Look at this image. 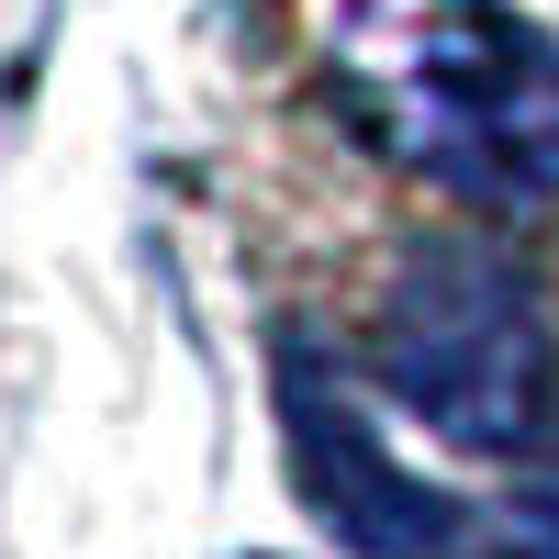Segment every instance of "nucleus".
Segmentation results:
<instances>
[{
	"label": "nucleus",
	"instance_id": "f257e3e1",
	"mask_svg": "<svg viewBox=\"0 0 559 559\" xmlns=\"http://www.w3.org/2000/svg\"><path fill=\"white\" fill-rule=\"evenodd\" d=\"M369 381L426 437L471 459H515L548 426V313L537 280L492 236H426L369 313Z\"/></svg>",
	"mask_w": 559,
	"mask_h": 559
},
{
	"label": "nucleus",
	"instance_id": "f03ea898",
	"mask_svg": "<svg viewBox=\"0 0 559 559\" xmlns=\"http://www.w3.org/2000/svg\"><path fill=\"white\" fill-rule=\"evenodd\" d=\"M414 112L426 157L481 202H548L559 191V45L515 12L448 0L414 45Z\"/></svg>",
	"mask_w": 559,
	"mask_h": 559
},
{
	"label": "nucleus",
	"instance_id": "7ed1b4c3",
	"mask_svg": "<svg viewBox=\"0 0 559 559\" xmlns=\"http://www.w3.org/2000/svg\"><path fill=\"white\" fill-rule=\"evenodd\" d=\"M292 471L313 492V515L336 526L358 559H448L459 548V503H437L426 481H403L347 381H324L313 358H292Z\"/></svg>",
	"mask_w": 559,
	"mask_h": 559
},
{
	"label": "nucleus",
	"instance_id": "20e7f679",
	"mask_svg": "<svg viewBox=\"0 0 559 559\" xmlns=\"http://www.w3.org/2000/svg\"><path fill=\"white\" fill-rule=\"evenodd\" d=\"M492 559H559V471H537L492 503Z\"/></svg>",
	"mask_w": 559,
	"mask_h": 559
}]
</instances>
